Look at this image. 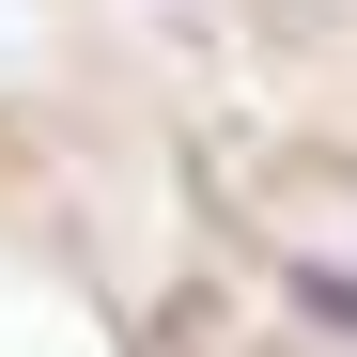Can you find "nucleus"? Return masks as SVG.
<instances>
[{
    "label": "nucleus",
    "mask_w": 357,
    "mask_h": 357,
    "mask_svg": "<svg viewBox=\"0 0 357 357\" xmlns=\"http://www.w3.org/2000/svg\"><path fill=\"white\" fill-rule=\"evenodd\" d=\"M295 311H311V326H357V264H295Z\"/></svg>",
    "instance_id": "obj_1"
}]
</instances>
